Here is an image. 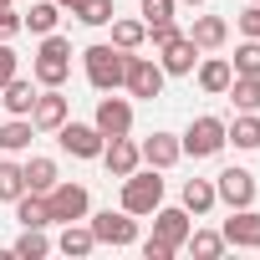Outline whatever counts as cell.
<instances>
[{
    "instance_id": "8",
    "label": "cell",
    "mask_w": 260,
    "mask_h": 260,
    "mask_svg": "<svg viewBox=\"0 0 260 260\" xmlns=\"http://www.w3.org/2000/svg\"><path fill=\"white\" fill-rule=\"evenodd\" d=\"M179 148L194 153V158H214V153L224 148V122H219V117H194L189 133L179 138Z\"/></svg>"
},
{
    "instance_id": "37",
    "label": "cell",
    "mask_w": 260,
    "mask_h": 260,
    "mask_svg": "<svg viewBox=\"0 0 260 260\" xmlns=\"http://www.w3.org/2000/svg\"><path fill=\"white\" fill-rule=\"evenodd\" d=\"M240 31L260 41V6H250V11H240Z\"/></svg>"
},
{
    "instance_id": "30",
    "label": "cell",
    "mask_w": 260,
    "mask_h": 260,
    "mask_svg": "<svg viewBox=\"0 0 260 260\" xmlns=\"http://www.w3.org/2000/svg\"><path fill=\"white\" fill-rule=\"evenodd\" d=\"M199 260H214V255H224V235H214V230H189V240H184Z\"/></svg>"
},
{
    "instance_id": "42",
    "label": "cell",
    "mask_w": 260,
    "mask_h": 260,
    "mask_svg": "<svg viewBox=\"0 0 260 260\" xmlns=\"http://www.w3.org/2000/svg\"><path fill=\"white\" fill-rule=\"evenodd\" d=\"M255 6H260V0H255Z\"/></svg>"
},
{
    "instance_id": "20",
    "label": "cell",
    "mask_w": 260,
    "mask_h": 260,
    "mask_svg": "<svg viewBox=\"0 0 260 260\" xmlns=\"http://www.w3.org/2000/svg\"><path fill=\"white\" fill-rule=\"evenodd\" d=\"M36 138V122L31 117H11V122H0V153H26Z\"/></svg>"
},
{
    "instance_id": "28",
    "label": "cell",
    "mask_w": 260,
    "mask_h": 260,
    "mask_svg": "<svg viewBox=\"0 0 260 260\" xmlns=\"http://www.w3.org/2000/svg\"><path fill=\"white\" fill-rule=\"evenodd\" d=\"M92 245H97V240H92V230H87V224H77V219H72V224L61 230V240H56V250H61V255H92Z\"/></svg>"
},
{
    "instance_id": "15",
    "label": "cell",
    "mask_w": 260,
    "mask_h": 260,
    "mask_svg": "<svg viewBox=\"0 0 260 260\" xmlns=\"http://www.w3.org/2000/svg\"><path fill=\"white\" fill-rule=\"evenodd\" d=\"M189 230H194V219H189V209L179 204V209H153V235L164 240V245H174V250H184V240H189Z\"/></svg>"
},
{
    "instance_id": "5",
    "label": "cell",
    "mask_w": 260,
    "mask_h": 260,
    "mask_svg": "<svg viewBox=\"0 0 260 260\" xmlns=\"http://www.w3.org/2000/svg\"><path fill=\"white\" fill-rule=\"evenodd\" d=\"M92 240L97 245H112V250H122V245H133L138 240V219L127 214V209H102V214H92Z\"/></svg>"
},
{
    "instance_id": "9",
    "label": "cell",
    "mask_w": 260,
    "mask_h": 260,
    "mask_svg": "<svg viewBox=\"0 0 260 260\" xmlns=\"http://www.w3.org/2000/svg\"><path fill=\"white\" fill-rule=\"evenodd\" d=\"M214 199H219L224 209L255 204V174H250V169H224V174H214Z\"/></svg>"
},
{
    "instance_id": "19",
    "label": "cell",
    "mask_w": 260,
    "mask_h": 260,
    "mask_svg": "<svg viewBox=\"0 0 260 260\" xmlns=\"http://www.w3.org/2000/svg\"><path fill=\"white\" fill-rule=\"evenodd\" d=\"M16 219H21V230H46V224H56L46 194H21V199H16Z\"/></svg>"
},
{
    "instance_id": "1",
    "label": "cell",
    "mask_w": 260,
    "mask_h": 260,
    "mask_svg": "<svg viewBox=\"0 0 260 260\" xmlns=\"http://www.w3.org/2000/svg\"><path fill=\"white\" fill-rule=\"evenodd\" d=\"M31 77L41 82V87H61L67 77H72V41L67 36H41V51H36V61H31Z\"/></svg>"
},
{
    "instance_id": "39",
    "label": "cell",
    "mask_w": 260,
    "mask_h": 260,
    "mask_svg": "<svg viewBox=\"0 0 260 260\" xmlns=\"http://www.w3.org/2000/svg\"><path fill=\"white\" fill-rule=\"evenodd\" d=\"M56 6H61V11H77V6H82V0H56Z\"/></svg>"
},
{
    "instance_id": "32",
    "label": "cell",
    "mask_w": 260,
    "mask_h": 260,
    "mask_svg": "<svg viewBox=\"0 0 260 260\" xmlns=\"http://www.w3.org/2000/svg\"><path fill=\"white\" fill-rule=\"evenodd\" d=\"M26 194V174H21V164H11V158H0V199H21Z\"/></svg>"
},
{
    "instance_id": "13",
    "label": "cell",
    "mask_w": 260,
    "mask_h": 260,
    "mask_svg": "<svg viewBox=\"0 0 260 260\" xmlns=\"http://www.w3.org/2000/svg\"><path fill=\"white\" fill-rule=\"evenodd\" d=\"M158 67H164V77H189V72L199 67V46H194L189 36H169V41L158 46Z\"/></svg>"
},
{
    "instance_id": "36",
    "label": "cell",
    "mask_w": 260,
    "mask_h": 260,
    "mask_svg": "<svg viewBox=\"0 0 260 260\" xmlns=\"http://www.w3.org/2000/svg\"><path fill=\"white\" fill-rule=\"evenodd\" d=\"M143 255H148V260H174V245H164L158 235H148V240H143Z\"/></svg>"
},
{
    "instance_id": "12",
    "label": "cell",
    "mask_w": 260,
    "mask_h": 260,
    "mask_svg": "<svg viewBox=\"0 0 260 260\" xmlns=\"http://www.w3.org/2000/svg\"><path fill=\"white\" fill-rule=\"evenodd\" d=\"M92 122H97V133H102V138H122V133H133V102H127V97H102Z\"/></svg>"
},
{
    "instance_id": "23",
    "label": "cell",
    "mask_w": 260,
    "mask_h": 260,
    "mask_svg": "<svg viewBox=\"0 0 260 260\" xmlns=\"http://www.w3.org/2000/svg\"><path fill=\"white\" fill-rule=\"evenodd\" d=\"M0 92H6L0 102H6V112H11V117H31V102H36V87H31V82L11 77V82L0 87Z\"/></svg>"
},
{
    "instance_id": "35",
    "label": "cell",
    "mask_w": 260,
    "mask_h": 260,
    "mask_svg": "<svg viewBox=\"0 0 260 260\" xmlns=\"http://www.w3.org/2000/svg\"><path fill=\"white\" fill-rule=\"evenodd\" d=\"M16 72H21V56L11 51V41H0V87H6Z\"/></svg>"
},
{
    "instance_id": "10",
    "label": "cell",
    "mask_w": 260,
    "mask_h": 260,
    "mask_svg": "<svg viewBox=\"0 0 260 260\" xmlns=\"http://www.w3.org/2000/svg\"><path fill=\"white\" fill-rule=\"evenodd\" d=\"M67 117H72V102L61 97V87L36 92V102H31V122H36V133H56Z\"/></svg>"
},
{
    "instance_id": "21",
    "label": "cell",
    "mask_w": 260,
    "mask_h": 260,
    "mask_svg": "<svg viewBox=\"0 0 260 260\" xmlns=\"http://www.w3.org/2000/svg\"><path fill=\"white\" fill-rule=\"evenodd\" d=\"M179 199H184V209H189V214H209V209L219 204V199H214V179H184Z\"/></svg>"
},
{
    "instance_id": "18",
    "label": "cell",
    "mask_w": 260,
    "mask_h": 260,
    "mask_svg": "<svg viewBox=\"0 0 260 260\" xmlns=\"http://www.w3.org/2000/svg\"><path fill=\"white\" fill-rule=\"evenodd\" d=\"M194 77H199V87H204L209 97H224V87H230V77H235V67H230L224 56H204V61L194 67Z\"/></svg>"
},
{
    "instance_id": "29",
    "label": "cell",
    "mask_w": 260,
    "mask_h": 260,
    "mask_svg": "<svg viewBox=\"0 0 260 260\" xmlns=\"http://www.w3.org/2000/svg\"><path fill=\"white\" fill-rule=\"evenodd\" d=\"M82 26H112V16H117V0H82V6L72 11Z\"/></svg>"
},
{
    "instance_id": "38",
    "label": "cell",
    "mask_w": 260,
    "mask_h": 260,
    "mask_svg": "<svg viewBox=\"0 0 260 260\" xmlns=\"http://www.w3.org/2000/svg\"><path fill=\"white\" fill-rule=\"evenodd\" d=\"M16 31H21V16H16V11L6 6V11H0V41H11Z\"/></svg>"
},
{
    "instance_id": "2",
    "label": "cell",
    "mask_w": 260,
    "mask_h": 260,
    "mask_svg": "<svg viewBox=\"0 0 260 260\" xmlns=\"http://www.w3.org/2000/svg\"><path fill=\"white\" fill-rule=\"evenodd\" d=\"M82 67H87V82H92L97 92H117V87H122V72H127V51L97 41V46L82 51Z\"/></svg>"
},
{
    "instance_id": "27",
    "label": "cell",
    "mask_w": 260,
    "mask_h": 260,
    "mask_svg": "<svg viewBox=\"0 0 260 260\" xmlns=\"http://www.w3.org/2000/svg\"><path fill=\"white\" fill-rule=\"evenodd\" d=\"M148 41V26L143 21H122V16H112V46L117 51H138Z\"/></svg>"
},
{
    "instance_id": "7",
    "label": "cell",
    "mask_w": 260,
    "mask_h": 260,
    "mask_svg": "<svg viewBox=\"0 0 260 260\" xmlns=\"http://www.w3.org/2000/svg\"><path fill=\"white\" fill-rule=\"evenodd\" d=\"M122 87L127 92H133V97H158L164 92V67L153 61V56H133V51H127V72H122Z\"/></svg>"
},
{
    "instance_id": "16",
    "label": "cell",
    "mask_w": 260,
    "mask_h": 260,
    "mask_svg": "<svg viewBox=\"0 0 260 260\" xmlns=\"http://www.w3.org/2000/svg\"><path fill=\"white\" fill-rule=\"evenodd\" d=\"M138 153H143V164H148V169H158V174H164V169H174V164L184 158V148H179V138H174V133H153V138H143V143H138Z\"/></svg>"
},
{
    "instance_id": "24",
    "label": "cell",
    "mask_w": 260,
    "mask_h": 260,
    "mask_svg": "<svg viewBox=\"0 0 260 260\" xmlns=\"http://www.w3.org/2000/svg\"><path fill=\"white\" fill-rule=\"evenodd\" d=\"M21 174H26V194H51V184H56V164L51 158H26Z\"/></svg>"
},
{
    "instance_id": "22",
    "label": "cell",
    "mask_w": 260,
    "mask_h": 260,
    "mask_svg": "<svg viewBox=\"0 0 260 260\" xmlns=\"http://www.w3.org/2000/svg\"><path fill=\"white\" fill-rule=\"evenodd\" d=\"M56 21H61V6L56 0H36V6L21 16V31H36V36H51L56 31Z\"/></svg>"
},
{
    "instance_id": "25",
    "label": "cell",
    "mask_w": 260,
    "mask_h": 260,
    "mask_svg": "<svg viewBox=\"0 0 260 260\" xmlns=\"http://www.w3.org/2000/svg\"><path fill=\"white\" fill-rule=\"evenodd\" d=\"M224 97H230L240 112H255V107H260V77H240V72H235L230 87H224Z\"/></svg>"
},
{
    "instance_id": "6",
    "label": "cell",
    "mask_w": 260,
    "mask_h": 260,
    "mask_svg": "<svg viewBox=\"0 0 260 260\" xmlns=\"http://www.w3.org/2000/svg\"><path fill=\"white\" fill-rule=\"evenodd\" d=\"M56 143H61V153H72V158H102V133H97V122H61L56 127Z\"/></svg>"
},
{
    "instance_id": "3",
    "label": "cell",
    "mask_w": 260,
    "mask_h": 260,
    "mask_svg": "<svg viewBox=\"0 0 260 260\" xmlns=\"http://www.w3.org/2000/svg\"><path fill=\"white\" fill-rule=\"evenodd\" d=\"M164 204V179H158V169H133V174H127L122 179V209L127 214H153Z\"/></svg>"
},
{
    "instance_id": "11",
    "label": "cell",
    "mask_w": 260,
    "mask_h": 260,
    "mask_svg": "<svg viewBox=\"0 0 260 260\" xmlns=\"http://www.w3.org/2000/svg\"><path fill=\"white\" fill-rule=\"evenodd\" d=\"M224 245H235V250H260V214H255V204H245V209H230V219H224Z\"/></svg>"
},
{
    "instance_id": "14",
    "label": "cell",
    "mask_w": 260,
    "mask_h": 260,
    "mask_svg": "<svg viewBox=\"0 0 260 260\" xmlns=\"http://www.w3.org/2000/svg\"><path fill=\"white\" fill-rule=\"evenodd\" d=\"M138 164H143V153H138V143L127 138V133L102 143V169H107V179H127V174H133Z\"/></svg>"
},
{
    "instance_id": "41",
    "label": "cell",
    "mask_w": 260,
    "mask_h": 260,
    "mask_svg": "<svg viewBox=\"0 0 260 260\" xmlns=\"http://www.w3.org/2000/svg\"><path fill=\"white\" fill-rule=\"evenodd\" d=\"M6 6H16V0H0V11H6Z\"/></svg>"
},
{
    "instance_id": "40",
    "label": "cell",
    "mask_w": 260,
    "mask_h": 260,
    "mask_svg": "<svg viewBox=\"0 0 260 260\" xmlns=\"http://www.w3.org/2000/svg\"><path fill=\"white\" fill-rule=\"evenodd\" d=\"M174 6H194V11H199V6H204V0H174Z\"/></svg>"
},
{
    "instance_id": "31",
    "label": "cell",
    "mask_w": 260,
    "mask_h": 260,
    "mask_svg": "<svg viewBox=\"0 0 260 260\" xmlns=\"http://www.w3.org/2000/svg\"><path fill=\"white\" fill-rule=\"evenodd\" d=\"M240 77H260V41L255 36H245L240 46H235V61H230Z\"/></svg>"
},
{
    "instance_id": "33",
    "label": "cell",
    "mask_w": 260,
    "mask_h": 260,
    "mask_svg": "<svg viewBox=\"0 0 260 260\" xmlns=\"http://www.w3.org/2000/svg\"><path fill=\"white\" fill-rule=\"evenodd\" d=\"M46 250H51V240H46L41 230H21V240L11 245V255H21V260H41Z\"/></svg>"
},
{
    "instance_id": "17",
    "label": "cell",
    "mask_w": 260,
    "mask_h": 260,
    "mask_svg": "<svg viewBox=\"0 0 260 260\" xmlns=\"http://www.w3.org/2000/svg\"><path fill=\"white\" fill-rule=\"evenodd\" d=\"M189 41H194L199 51H219V46L230 41V26H224V16H194V31H189Z\"/></svg>"
},
{
    "instance_id": "26",
    "label": "cell",
    "mask_w": 260,
    "mask_h": 260,
    "mask_svg": "<svg viewBox=\"0 0 260 260\" xmlns=\"http://www.w3.org/2000/svg\"><path fill=\"white\" fill-rule=\"evenodd\" d=\"M224 143H235V148H260V117H255V112H240V117L224 127Z\"/></svg>"
},
{
    "instance_id": "34",
    "label": "cell",
    "mask_w": 260,
    "mask_h": 260,
    "mask_svg": "<svg viewBox=\"0 0 260 260\" xmlns=\"http://www.w3.org/2000/svg\"><path fill=\"white\" fill-rule=\"evenodd\" d=\"M158 21H174V0H143V26H158Z\"/></svg>"
},
{
    "instance_id": "4",
    "label": "cell",
    "mask_w": 260,
    "mask_h": 260,
    "mask_svg": "<svg viewBox=\"0 0 260 260\" xmlns=\"http://www.w3.org/2000/svg\"><path fill=\"white\" fill-rule=\"evenodd\" d=\"M46 204H51V219H56V224H72V219H87L92 194H87V184L56 179V184H51V194H46Z\"/></svg>"
}]
</instances>
